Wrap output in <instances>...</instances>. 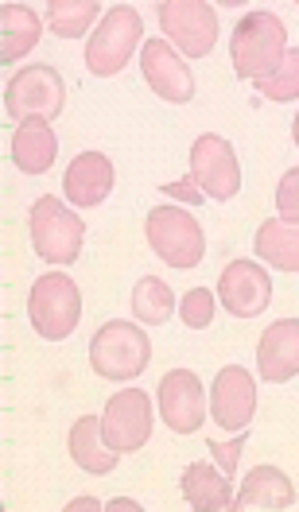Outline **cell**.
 <instances>
[{
  "mask_svg": "<svg viewBox=\"0 0 299 512\" xmlns=\"http://www.w3.org/2000/svg\"><path fill=\"white\" fill-rule=\"evenodd\" d=\"M284 55H288V32H284L280 16H272L265 8H253L237 20L230 39V59L241 78L261 82L268 74H276Z\"/></svg>",
  "mask_w": 299,
  "mask_h": 512,
  "instance_id": "obj_1",
  "label": "cell"
},
{
  "mask_svg": "<svg viewBox=\"0 0 299 512\" xmlns=\"http://www.w3.org/2000/svg\"><path fill=\"white\" fill-rule=\"evenodd\" d=\"M70 458H74V466L82 470V474H117V450L105 443V435H101V416H82L74 427H70Z\"/></svg>",
  "mask_w": 299,
  "mask_h": 512,
  "instance_id": "obj_18",
  "label": "cell"
},
{
  "mask_svg": "<svg viewBox=\"0 0 299 512\" xmlns=\"http://www.w3.org/2000/svg\"><path fill=\"white\" fill-rule=\"evenodd\" d=\"M152 361V342L136 322H105L90 338V369L105 381H136Z\"/></svg>",
  "mask_w": 299,
  "mask_h": 512,
  "instance_id": "obj_2",
  "label": "cell"
},
{
  "mask_svg": "<svg viewBox=\"0 0 299 512\" xmlns=\"http://www.w3.org/2000/svg\"><path fill=\"white\" fill-rule=\"evenodd\" d=\"M241 447H245V439H230V443H210V454H214V462H218V470H222V474H237V458H241Z\"/></svg>",
  "mask_w": 299,
  "mask_h": 512,
  "instance_id": "obj_28",
  "label": "cell"
},
{
  "mask_svg": "<svg viewBox=\"0 0 299 512\" xmlns=\"http://www.w3.org/2000/svg\"><path fill=\"white\" fill-rule=\"evenodd\" d=\"M257 412V384L241 365H226L210 384V416L222 431H245Z\"/></svg>",
  "mask_w": 299,
  "mask_h": 512,
  "instance_id": "obj_13",
  "label": "cell"
},
{
  "mask_svg": "<svg viewBox=\"0 0 299 512\" xmlns=\"http://www.w3.org/2000/svg\"><path fill=\"white\" fill-rule=\"evenodd\" d=\"M183 497L199 512H230L233 509V481L210 462H191L183 470Z\"/></svg>",
  "mask_w": 299,
  "mask_h": 512,
  "instance_id": "obj_19",
  "label": "cell"
},
{
  "mask_svg": "<svg viewBox=\"0 0 299 512\" xmlns=\"http://www.w3.org/2000/svg\"><path fill=\"white\" fill-rule=\"evenodd\" d=\"M98 16V0H51L47 4V24H51V32L59 35V39H82Z\"/></svg>",
  "mask_w": 299,
  "mask_h": 512,
  "instance_id": "obj_23",
  "label": "cell"
},
{
  "mask_svg": "<svg viewBox=\"0 0 299 512\" xmlns=\"http://www.w3.org/2000/svg\"><path fill=\"white\" fill-rule=\"evenodd\" d=\"M179 319L191 330H206L214 322V295L206 288H191L179 299Z\"/></svg>",
  "mask_w": 299,
  "mask_h": 512,
  "instance_id": "obj_26",
  "label": "cell"
},
{
  "mask_svg": "<svg viewBox=\"0 0 299 512\" xmlns=\"http://www.w3.org/2000/svg\"><path fill=\"white\" fill-rule=\"evenodd\" d=\"M257 90H261L268 101H299V51H288L280 70L261 78Z\"/></svg>",
  "mask_w": 299,
  "mask_h": 512,
  "instance_id": "obj_25",
  "label": "cell"
},
{
  "mask_svg": "<svg viewBox=\"0 0 299 512\" xmlns=\"http://www.w3.org/2000/svg\"><path fill=\"white\" fill-rule=\"evenodd\" d=\"M191 183L199 187L202 198L214 202H230L241 194V163L226 136L202 132L191 144Z\"/></svg>",
  "mask_w": 299,
  "mask_h": 512,
  "instance_id": "obj_9",
  "label": "cell"
},
{
  "mask_svg": "<svg viewBox=\"0 0 299 512\" xmlns=\"http://www.w3.org/2000/svg\"><path fill=\"white\" fill-rule=\"evenodd\" d=\"M140 70H144L148 90L156 97H164V101H171V105H187L195 97V74H191V66L175 55V47L167 39H144Z\"/></svg>",
  "mask_w": 299,
  "mask_h": 512,
  "instance_id": "obj_12",
  "label": "cell"
},
{
  "mask_svg": "<svg viewBox=\"0 0 299 512\" xmlns=\"http://www.w3.org/2000/svg\"><path fill=\"white\" fill-rule=\"evenodd\" d=\"M28 319L47 342H67L82 322V291L63 272L39 276L28 291Z\"/></svg>",
  "mask_w": 299,
  "mask_h": 512,
  "instance_id": "obj_4",
  "label": "cell"
},
{
  "mask_svg": "<svg viewBox=\"0 0 299 512\" xmlns=\"http://www.w3.org/2000/svg\"><path fill=\"white\" fill-rule=\"evenodd\" d=\"M218 299L233 319H261L272 303V276L257 260H233L218 276Z\"/></svg>",
  "mask_w": 299,
  "mask_h": 512,
  "instance_id": "obj_11",
  "label": "cell"
},
{
  "mask_svg": "<svg viewBox=\"0 0 299 512\" xmlns=\"http://www.w3.org/2000/svg\"><path fill=\"white\" fill-rule=\"evenodd\" d=\"M67 509H70V512H82V509H86V512H94V509H101V505H98V501H94V497H78V501H70Z\"/></svg>",
  "mask_w": 299,
  "mask_h": 512,
  "instance_id": "obj_30",
  "label": "cell"
},
{
  "mask_svg": "<svg viewBox=\"0 0 299 512\" xmlns=\"http://www.w3.org/2000/svg\"><path fill=\"white\" fill-rule=\"evenodd\" d=\"M175 311V291L167 288L160 276H144L133 288V315L144 326H160Z\"/></svg>",
  "mask_w": 299,
  "mask_h": 512,
  "instance_id": "obj_24",
  "label": "cell"
},
{
  "mask_svg": "<svg viewBox=\"0 0 299 512\" xmlns=\"http://www.w3.org/2000/svg\"><path fill=\"white\" fill-rule=\"evenodd\" d=\"M105 509H109V512H113V509H117V512H129V509H136V505H133V501H113V505H105Z\"/></svg>",
  "mask_w": 299,
  "mask_h": 512,
  "instance_id": "obj_31",
  "label": "cell"
},
{
  "mask_svg": "<svg viewBox=\"0 0 299 512\" xmlns=\"http://www.w3.org/2000/svg\"><path fill=\"white\" fill-rule=\"evenodd\" d=\"M63 105H67V82L55 66L47 63L24 66L4 90V109L20 125L24 121H47L51 125L63 113Z\"/></svg>",
  "mask_w": 299,
  "mask_h": 512,
  "instance_id": "obj_6",
  "label": "cell"
},
{
  "mask_svg": "<svg viewBox=\"0 0 299 512\" xmlns=\"http://www.w3.org/2000/svg\"><path fill=\"white\" fill-rule=\"evenodd\" d=\"M152 400L144 388H121L109 396L105 412H101V435L117 454H133L152 439Z\"/></svg>",
  "mask_w": 299,
  "mask_h": 512,
  "instance_id": "obj_10",
  "label": "cell"
},
{
  "mask_svg": "<svg viewBox=\"0 0 299 512\" xmlns=\"http://www.w3.org/2000/svg\"><path fill=\"white\" fill-rule=\"evenodd\" d=\"M257 369L268 384H284L299 373V319L272 322L257 346Z\"/></svg>",
  "mask_w": 299,
  "mask_h": 512,
  "instance_id": "obj_16",
  "label": "cell"
},
{
  "mask_svg": "<svg viewBox=\"0 0 299 512\" xmlns=\"http://www.w3.org/2000/svg\"><path fill=\"white\" fill-rule=\"evenodd\" d=\"M253 253L276 272H299V225L280 218L265 222L253 237Z\"/></svg>",
  "mask_w": 299,
  "mask_h": 512,
  "instance_id": "obj_22",
  "label": "cell"
},
{
  "mask_svg": "<svg viewBox=\"0 0 299 512\" xmlns=\"http://www.w3.org/2000/svg\"><path fill=\"white\" fill-rule=\"evenodd\" d=\"M140 43H144V16L133 4H113L101 16L98 32L86 39V70L98 78H113L125 70Z\"/></svg>",
  "mask_w": 299,
  "mask_h": 512,
  "instance_id": "obj_3",
  "label": "cell"
},
{
  "mask_svg": "<svg viewBox=\"0 0 299 512\" xmlns=\"http://www.w3.org/2000/svg\"><path fill=\"white\" fill-rule=\"evenodd\" d=\"M292 140H296V148H299V113H296V121H292Z\"/></svg>",
  "mask_w": 299,
  "mask_h": 512,
  "instance_id": "obj_32",
  "label": "cell"
},
{
  "mask_svg": "<svg viewBox=\"0 0 299 512\" xmlns=\"http://www.w3.org/2000/svg\"><path fill=\"white\" fill-rule=\"evenodd\" d=\"M59 156V136L51 132L47 121H24L12 136V163L24 175H43Z\"/></svg>",
  "mask_w": 299,
  "mask_h": 512,
  "instance_id": "obj_20",
  "label": "cell"
},
{
  "mask_svg": "<svg viewBox=\"0 0 299 512\" xmlns=\"http://www.w3.org/2000/svg\"><path fill=\"white\" fill-rule=\"evenodd\" d=\"M144 237L152 245V253L160 256L171 268H195L206 256V233L202 225L179 210V206H156L148 210V222H144Z\"/></svg>",
  "mask_w": 299,
  "mask_h": 512,
  "instance_id": "obj_7",
  "label": "cell"
},
{
  "mask_svg": "<svg viewBox=\"0 0 299 512\" xmlns=\"http://www.w3.org/2000/svg\"><path fill=\"white\" fill-rule=\"evenodd\" d=\"M276 210H280V222L299 225V167L284 171V179L276 183Z\"/></svg>",
  "mask_w": 299,
  "mask_h": 512,
  "instance_id": "obj_27",
  "label": "cell"
},
{
  "mask_svg": "<svg viewBox=\"0 0 299 512\" xmlns=\"http://www.w3.org/2000/svg\"><path fill=\"white\" fill-rule=\"evenodd\" d=\"M160 416L175 435H195L206 419V392L191 369H171L160 381Z\"/></svg>",
  "mask_w": 299,
  "mask_h": 512,
  "instance_id": "obj_14",
  "label": "cell"
},
{
  "mask_svg": "<svg viewBox=\"0 0 299 512\" xmlns=\"http://www.w3.org/2000/svg\"><path fill=\"white\" fill-rule=\"evenodd\" d=\"M28 229H32V249L47 264H74L82 256L86 225L78 214H70L55 194H39L28 210Z\"/></svg>",
  "mask_w": 299,
  "mask_h": 512,
  "instance_id": "obj_5",
  "label": "cell"
},
{
  "mask_svg": "<svg viewBox=\"0 0 299 512\" xmlns=\"http://www.w3.org/2000/svg\"><path fill=\"white\" fill-rule=\"evenodd\" d=\"M39 16L24 4H0V59L4 66L20 63L35 43H39Z\"/></svg>",
  "mask_w": 299,
  "mask_h": 512,
  "instance_id": "obj_21",
  "label": "cell"
},
{
  "mask_svg": "<svg viewBox=\"0 0 299 512\" xmlns=\"http://www.w3.org/2000/svg\"><path fill=\"white\" fill-rule=\"evenodd\" d=\"M296 505V485L288 481L284 470L276 466H253L237 497H233V509L245 512V509H292Z\"/></svg>",
  "mask_w": 299,
  "mask_h": 512,
  "instance_id": "obj_17",
  "label": "cell"
},
{
  "mask_svg": "<svg viewBox=\"0 0 299 512\" xmlns=\"http://www.w3.org/2000/svg\"><path fill=\"white\" fill-rule=\"evenodd\" d=\"M156 20L167 43L175 39V47L187 59H206L218 43V12L206 0H164L156 4Z\"/></svg>",
  "mask_w": 299,
  "mask_h": 512,
  "instance_id": "obj_8",
  "label": "cell"
},
{
  "mask_svg": "<svg viewBox=\"0 0 299 512\" xmlns=\"http://www.w3.org/2000/svg\"><path fill=\"white\" fill-rule=\"evenodd\" d=\"M113 183H117V171H113L109 156H101V152H78L70 160L67 175H63V194H67L78 210H90V206H101L113 194Z\"/></svg>",
  "mask_w": 299,
  "mask_h": 512,
  "instance_id": "obj_15",
  "label": "cell"
},
{
  "mask_svg": "<svg viewBox=\"0 0 299 512\" xmlns=\"http://www.w3.org/2000/svg\"><path fill=\"white\" fill-rule=\"evenodd\" d=\"M167 194H175V198H183V202H202V194H195L199 187L187 179V183H179V187H164Z\"/></svg>",
  "mask_w": 299,
  "mask_h": 512,
  "instance_id": "obj_29",
  "label": "cell"
}]
</instances>
